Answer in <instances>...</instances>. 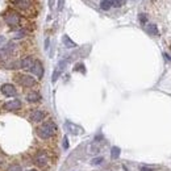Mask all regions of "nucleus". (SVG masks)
Listing matches in <instances>:
<instances>
[{
    "label": "nucleus",
    "mask_w": 171,
    "mask_h": 171,
    "mask_svg": "<svg viewBox=\"0 0 171 171\" xmlns=\"http://www.w3.org/2000/svg\"><path fill=\"white\" fill-rule=\"evenodd\" d=\"M37 134L42 140H49V138H51L53 136L57 134V125H55L53 121L43 122L41 126L37 128Z\"/></svg>",
    "instance_id": "1"
},
{
    "label": "nucleus",
    "mask_w": 171,
    "mask_h": 171,
    "mask_svg": "<svg viewBox=\"0 0 171 171\" xmlns=\"http://www.w3.org/2000/svg\"><path fill=\"white\" fill-rule=\"evenodd\" d=\"M20 15L17 13V12H15V11H8L7 13H5V22L8 24L9 26L12 28H15V26H17L19 24H20Z\"/></svg>",
    "instance_id": "2"
},
{
    "label": "nucleus",
    "mask_w": 171,
    "mask_h": 171,
    "mask_svg": "<svg viewBox=\"0 0 171 171\" xmlns=\"http://www.w3.org/2000/svg\"><path fill=\"white\" fill-rule=\"evenodd\" d=\"M34 163L41 169H45L47 163H49V156L46 152H38L34 157Z\"/></svg>",
    "instance_id": "3"
},
{
    "label": "nucleus",
    "mask_w": 171,
    "mask_h": 171,
    "mask_svg": "<svg viewBox=\"0 0 171 171\" xmlns=\"http://www.w3.org/2000/svg\"><path fill=\"white\" fill-rule=\"evenodd\" d=\"M17 80L22 87H26V88L36 86V79L33 77H30V75H19Z\"/></svg>",
    "instance_id": "4"
},
{
    "label": "nucleus",
    "mask_w": 171,
    "mask_h": 171,
    "mask_svg": "<svg viewBox=\"0 0 171 171\" xmlns=\"http://www.w3.org/2000/svg\"><path fill=\"white\" fill-rule=\"evenodd\" d=\"M5 111H19L20 108H21V101L17 100V99H15V100H9V101H7L5 104H4L3 107Z\"/></svg>",
    "instance_id": "5"
},
{
    "label": "nucleus",
    "mask_w": 171,
    "mask_h": 171,
    "mask_svg": "<svg viewBox=\"0 0 171 171\" xmlns=\"http://www.w3.org/2000/svg\"><path fill=\"white\" fill-rule=\"evenodd\" d=\"M30 71H32V73H33L37 78H42V75H43V67H42V63L39 62V61H34V63H33V66H32Z\"/></svg>",
    "instance_id": "6"
},
{
    "label": "nucleus",
    "mask_w": 171,
    "mask_h": 171,
    "mask_svg": "<svg viewBox=\"0 0 171 171\" xmlns=\"http://www.w3.org/2000/svg\"><path fill=\"white\" fill-rule=\"evenodd\" d=\"M16 7H19L22 11H28L29 8L33 5V0H13Z\"/></svg>",
    "instance_id": "7"
},
{
    "label": "nucleus",
    "mask_w": 171,
    "mask_h": 171,
    "mask_svg": "<svg viewBox=\"0 0 171 171\" xmlns=\"http://www.w3.org/2000/svg\"><path fill=\"white\" fill-rule=\"evenodd\" d=\"M45 112H42V111H39V109H36V111H32V113H30V120L33 121V122H39V121H42L43 118H45Z\"/></svg>",
    "instance_id": "8"
},
{
    "label": "nucleus",
    "mask_w": 171,
    "mask_h": 171,
    "mask_svg": "<svg viewBox=\"0 0 171 171\" xmlns=\"http://www.w3.org/2000/svg\"><path fill=\"white\" fill-rule=\"evenodd\" d=\"M2 92L5 95V96H15L16 95V88L13 84H9V83H7V84H3L2 86Z\"/></svg>",
    "instance_id": "9"
},
{
    "label": "nucleus",
    "mask_w": 171,
    "mask_h": 171,
    "mask_svg": "<svg viewBox=\"0 0 171 171\" xmlns=\"http://www.w3.org/2000/svg\"><path fill=\"white\" fill-rule=\"evenodd\" d=\"M33 63H34L33 58L32 57H25V58L21 59V62H20V67L24 69V70H30L32 66H33Z\"/></svg>",
    "instance_id": "10"
},
{
    "label": "nucleus",
    "mask_w": 171,
    "mask_h": 171,
    "mask_svg": "<svg viewBox=\"0 0 171 171\" xmlns=\"http://www.w3.org/2000/svg\"><path fill=\"white\" fill-rule=\"evenodd\" d=\"M65 128L69 130L70 133H73V134H79L82 132V129L79 128V126H77L75 124H73V122H70V121H67L66 124H65Z\"/></svg>",
    "instance_id": "11"
},
{
    "label": "nucleus",
    "mask_w": 171,
    "mask_h": 171,
    "mask_svg": "<svg viewBox=\"0 0 171 171\" xmlns=\"http://www.w3.org/2000/svg\"><path fill=\"white\" fill-rule=\"evenodd\" d=\"M26 100L29 103H37L41 100V95H39L38 92H36V91H32V92H29L26 95Z\"/></svg>",
    "instance_id": "12"
},
{
    "label": "nucleus",
    "mask_w": 171,
    "mask_h": 171,
    "mask_svg": "<svg viewBox=\"0 0 171 171\" xmlns=\"http://www.w3.org/2000/svg\"><path fill=\"white\" fill-rule=\"evenodd\" d=\"M145 30H146V33L150 34V36H157L158 34V29H157L156 24H149V25L145 28Z\"/></svg>",
    "instance_id": "13"
},
{
    "label": "nucleus",
    "mask_w": 171,
    "mask_h": 171,
    "mask_svg": "<svg viewBox=\"0 0 171 171\" xmlns=\"http://www.w3.org/2000/svg\"><path fill=\"white\" fill-rule=\"evenodd\" d=\"M62 41H63V43H65V45H66L67 47H75V46H77V43H75L74 41H71L69 36H63Z\"/></svg>",
    "instance_id": "14"
},
{
    "label": "nucleus",
    "mask_w": 171,
    "mask_h": 171,
    "mask_svg": "<svg viewBox=\"0 0 171 171\" xmlns=\"http://www.w3.org/2000/svg\"><path fill=\"white\" fill-rule=\"evenodd\" d=\"M120 153H121L120 148H117V146H113L112 150H111V157H112L113 159H117V158L120 157Z\"/></svg>",
    "instance_id": "15"
},
{
    "label": "nucleus",
    "mask_w": 171,
    "mask_h": 171,
    "mask_svg": "<svg viewBox=\"0 0 171 171\" xmlns=\"http://www.w3.org/2000/svg\"><path fill=\"white\" fill-rule=\"evenodd\" d=\"M111 7H112L111 5V0H101L100 2V8L103 11H108Z\"/></svg>",
    "instance_id": "16"
},
{
    "label": "nucleus",
    "mask_w": 171,
    "mask_h": 171,
    "mask_svg": "<svg viewBox=\"0 0 171 171\" xmlns=\"http://www.w3.org/2000/svg\"><path fill=\"white\" fill-rule=\"evenodd\" d=\"M7 171H22V170H21V166H20V165H17V163H12V165L8 166Z\"/></svg>",
    "instance_id": "17"
},
{
    "label": "nucleus",
    "mask_w": 171,
    "mask_h": 171,
    "mask_svg": "<svg viewBox=\"0 0 171 171\" xmlns=\"http://www.w3.org/2000/svg\"><path fill=\"white\" fill-rule=\"evenodd\" d=\"M124 4V0H111V5L115 8H118Z\"/></svg>",
    "instance_id": "18"
},
{
    "label": "nucleus",
    "mask_w": 171,
    "mask_h": 171,
    "mask_svg": "<svg viewBox=\"0 0 171 171\" xmlns=\"http://www.w3.org/2000/svg\"><path fill=\"white\" fill-rule=\"evenodd\" d=\"M75 71H82V73H86L84 70V65H82V63H79V65L75 66Z\"/></svg>",
    "instance_id": "19"
},
{
    "label": "nucleus",
    "mask_w": 171,
    "mask_h": 171,
    "mask_svg": "<svg viewBox=\"0 0 171 171\" xmlns=\"http://www.w3.org/2000/svg\"><path fill=\"white\" fill-rule=\"evenodd\" d=\"M101 162H103V158L99 157V158H94V159L91 161V163H92V165H100Z\"/></svg>",
    "instance_id": "20"
},
{
    "label": "nucleus",
    "mask_w": 171,
    "mask_h": 171,
    "mask_svg": "<svg viewBox=\"0 0 171 171\" xmlns=\"http://www.w3.org/2000/svg\"><path fill=\"white\" fill-rule=\"evenodd\" d=\"M148 21V17H146V16L144 15V13H141L140 15V22L142 24V25H145V22Z\"/></svg>",
    "instance_id": "21"
},
{
    "label": "nucleus",
    "mask_w": 171,
    "mask_h": 171,
    "mask_svg": "<svg viewBox=\"0 0 171 171\" xmlns=\"http://www.w3.org/2000/svg\"><path fill=\"white\" fill-rule=\"evenodd\" d=\"M59 75H61V70H55V71H54V74H53V82L57 80Z\"/></svg>",
    "instance_id": "22"
},
{
    "label": "nucleus",
    "mask_w": 171,
    "mask_h": 171,
    "mask_svg": "<svg viewBox=\"0 0 171 171\" xmlns=\"http://www.w3.org/2000/svg\"><path fill=\"white\" fill-rule=\"evenodd\" d=\"M63 148H65V149H69V140H67L66 136L63 137Z\"/></svg>",
    "instance_id": "23"
},
{
    "label": "nucleus",
    "mask_w": 171,
    "mask_h": 171,
    "mask_svg": "<svg viewBox=\"0 0 171 171\" xmlns=\"http://www.w3.org/2000/svg\"><path fill=\"white\" fill-rule=\"evenodd\" d=\"M141 171H153L150 167H146V166H144V167H141Z\"/></svg>",
    "instance_id": "24"
},
{
    "label": "nucleus",
    "mask_w": 171,
    "mask_h": 171,
    "mask_svg": "<svg viewBox=\"0 0 171 171\" xmlns=\"http://www.w3.org/2000/svg\"><path fill=\"white\" fill-rule=\"evenodd\" d=\"M4 42H5V38H4L3 36H0V46H2V45H3Z\"/></svg>",
    "instance_id": "25"
},
{
    "label": "nucleus",
    "mask_w": 171,
    "mask_h": 171,
    "mask_svg": "<svg viewBox=\"0 0 171 171\" xmlns=\"http://www.w3.org/2000/svg\"><path fill=\"white\" fill-rule=\"evenodd\" d=\"M163 57H165V59H167V61L171 62V58H170V55H169V54H166V53H165V54H163Z\"/></svg>",
    "instance_id": "26"
},
{
    "label": "nucleus",
    "mask_w": 171,
    "mask_h": 171,
    "mask_svg": "<svg viewBox=\"0 0 171 171\" xmlns=\"http://www.w3.org/2000/svg\"><path fill=\"white\" fill-rule=\"evenodd\" d=\"M53 5H54V0H49V7L53 8Z\"/></svg>",
    "instance_id": "27"
},
{
    "label": "nucleus",
    "mask_w": 171,
    "mask_h": 171,
    "mask_svg": "<svg viewBox=\"0 0 171 171\" xmlns=\"http://www.w3.org/2000/svg\"><path fill=\"white\" fill-rule=\"evenodd\" d=\"M28 171H37V170H36V169H32V170H28Z\"/></svg>",
    "instance_id": "28"
}]
</instances>
